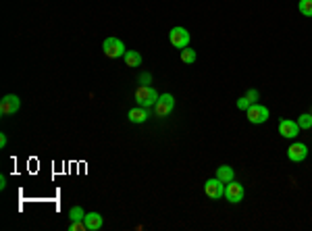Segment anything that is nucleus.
<instances>
[{"mask_svg": "<svg viewBox=\"0 0 312 231\" xmlns=\"http://www.w3.org/2000/svg\"><path fill=\"white\" fill-rule=\"evenodd\" d=\"M134 100L137 102V106H144V109H150L158 100V92L152 86H137L134 92Z\"/></svg>", "mask_w": 312, "mask_h": 231, "instance_id": "1", "label": "nucleus"}, {"mask_svg": "<svg viewBox=\"0 0 312 231\" xmlns=\"http://www.w3.org/2000/svg\"><path fill=\"white\" fill-rule=\"evenodd\" d=\"M102 50L108 58H121L127 48H125V44L119 40V38H106L104 44H102Z\"/></svg>", "mask_w": 312, "mask_h": 231, "instance_id": "2", "label": "nucleus"}, {"mask_svg": "<svg viewBox=\"0 0 312 231\" xmlns=\"http://www.w3.org/2000/svg\"><path fill=\"white\" fill-rule=\"evenodd\" d=\"M246 117L250 123H254V125H260V123H267L269 121V109L267 106H262V104H252L250 109L246 111Z\"/></svg>", "mask_w": 312, "mask_h": 231, "instance_id": "3", "label": "nucleus"}, {"mask_svg": "<svg viewBox=\"0 0 312 231\" xmlns=\"http://www.w3.org/2000/svg\"><path fill=\"white\" fill-rule=\"evenodd\" d=\"M244 196H246V190H244V186H241V183H237L235 179L229 181V183H225V198H227L231 204L241 202V200H244Z\"/></svg>", "mask_w": 312, "mask_h": 231, "instance_id": "4", "label": "nucleus"}, {"mask_svg": "<svg viewBox=\"0 0 312 231\" xmlns=\"http://www.w3.org/2000/svg\"><path fill=\"white\" fill-rule=\"evenodd\" d=\"M21 106V100L17 94H6L2 96V100H0V115L2 117H9V115H15L19 111Z\"/></svg>", "mask_w": 312, "mask_h": 231, "instance_id": "5", "label": "nucleus"}, {"mask_svg": "<svg viewBox=\"0 0 312 231\" xmlns=\"http://www.w3.org/2000/svg\"><path fill=\"white\" fill-rule=\"evenodd\" d=\"M169 40L175 48L183 50V48H187V44H190V32H187L185 27H173L169 32Z\"/></svg>", "mask_w": 312, "mask_h": 231, "instance_id": "6", "label": "nucleus"}, {"mask_svg": "<svg viewBox=\"0 0 312 231\" xmlns=\"http://www.w3.org/2000/svg\"><path fill=\"white\" fill-rule=\"evenodd\" d=\"M175 109V98L173 94H162L158 96V100H156V104H154V111L158 117H167V115H171Z\"/></svg>", "mask_w": 312, "mask_h": 231, "instance_id": "7", "label": "nucleus"}, {"mask_svg": "<svg viewBox=\"0 0 312 231\" xmlns=\"http://www.w3.org/2000/svg\"><path fill=\"white\" fill-rule=\"evenodd\" d=\"M204 192H206L208 198L221 200V198L225 196V183L218 179V177H214V179H206V183H204Z\"/></svg>", "mask_w": 312, "mask_h": 231, "instance_id": "8", "label": "nucleus"}, {"mask_svg": "<svg viewBox=\"0 0 312 231\" xmlns=\"http://www.w3.org/2000/svg\"><path fill=\"white\" fill-rule=\"evenodd\" d=\"M279 134L287 137V140H295L300 134V125H298V121H292V119H281L279 123Z\"/></svg>", "mask_w": 312, "mask_h": 231, "instance_id": "9", "label": "nucleus"}, {"mask_svg": "<svg viewBox=\"0 0 312 231\" xmlns=\"http://www.w3.org/2000/svg\"><path fill=\"white\" fill-rule=\"evenodd\" d=\"M306 156H308V146L302 142H293L290 148H287V158H290L292 163H302Z\"/></svg>", "mask_w": 312, "mask_h": 231, "instance_id": "10", "label": "nucleus"}, {"mask_svg": "<svg viewBox=\"0 0 312 231\" xmlns=\"http://www.w3.org/2000/svg\"><path fill=\"white\" fill-rule=\"evenodd\" d=\"M83 223H85V229H88V231H98L100 227L104 225L102 214H100V212H85Z\"/></svg>", "mask_w": 312, "mask_h": 231, "instance_id": "11", "label": "nucleus"}, {"mask_svg": "<svg viewBox=\"0 0 312 231\" xmlns=\"http://www.w3.org/2000/svg\"><path fill=\"white\" fill-rule=\"evenodd\" d=\"M127 119H129V123H136V125H139V123H146V119H148V109H144V106L129 109Z\"/></svg>", "mask_w": 312, "mask_h": 231, "instance_id": "12", "label": "nucleus"}, {"mask_svg": "<svg viewBox=\"0 0 312 231\" xmlns=\"http://www.w3.org/2000/svg\"><path fill=\"white\" fill-rule=\"evenodd\" d=\"M216 177L223 183H229V181L235 179V171H233V167H229V165H221L216 169Z\"/></svg>", "mask_w": 312, "mask_h": 231, "instance_id": "13", "label": "nucleus"}, {"mask_svg": "<svg viewBox=\"0 0 312 231\" xmlns=\"http://www.w3.org/2000/svg\"><path fill=\"white\" fill-rule=\"evenodd\" d=\"M123 60H125V65L127 67H139L142 65V55H139L137 50H127L123 55Z\"/></svg>", "mask_w": 312, "mask_h": 231, "instance_id": "14", "label": "nucleus"}, {"mask_svg": "<svg viewBox=\"0 0 312 231\" xmlns=\"http://www.w3.org/2000/svg\"><path fill=\"white\" fill-rule=\"evenodd\" d=\"M181 63H185V65H192V63H196V50L194 48H190V46H187V48H183L181 50Z\"/></svg>", "mask_w": 312, "mask_h": 231, "instance_id": "15", "label": "nucleus"}, {"mask_svg": "<svg viewBox=\"0 0 312 231\" xmlns=\"http://www.w3.org/2000/svg\"><path fill=\"white\" fill-rule=\"evenodd\" d=\"M298 125L300 129H312V113H304L298 117Z\"/></svg>", "mask_w": 312, "mask_h": 231, "instance_id": "16", "label": "nucleus"}, {"mask_svg": "<svg viewBox=\"0 0 312 231\" xmlns=\"http://www.w3.org/2000/svg\"><path fill=\"white\" fill-rule=\"evenodd\" d=\"M298 9L304 17H312V0H300Z\"/></svg>", "mask_w": 312, "mask_h": 231, "instance_id": "17", "label": "nucleus"}, {"mask_svg": "<svg viewBox=\"0 0 312 231\" xmlns=\"http://www.w3.org/2000/svg\"><path fill=\"white\" fill-rule=\"evenodd\" d=\"M83 217H85V211L81 206H73V209L69 211V219L71 221H83Z\"/></svg>", "mask_w": 312, "mask_h": 231, "instance_id": "18", "label": "nucleus"}, {"mask_svg": "<svg viewBox=\"0 0 312 231\" xmlns=\"http://www.w3.org/2000/svg\"><path fill=\"white\" fill-rule=\"evenodd\" d=\"M250 106H252V102L248 100V96H241V98H237V109L239 111H248Z\"/></svg>", "mask_w": 312, "mask_h": 231, "instance_id": "19", "label": "nucleus"}, {"mask_svg": "<svg viewBox=\"0 0 312 231\" xmlns=\"http://www.w3.org/2000/svg\"><path fill=\"white\" fill-rule=\"evenodd\" d=\"M69 231H88V229H85V223L83 221H71Z\"/></svg>", "mask_w": 312, "mask_h": 231, "instance_id": "20", "label": "nucleus"}, {"mask_svg": "<svg viewBox=\"0 0 312 231\" xmlns=\"http://www.w3.org/2000/svg\"><path fill=\"white\" fill-rule=\"evenodd\" d=\"M246 96H248V100H250V102H252V104H256V100L260 98L258 90H248V92H246Z\"/></svg>", "mask_w": 312, "mask_h": 231, "instance_id": "21", "label": "nucleus"}, {"mask_svg": "<svg viewBox=\"0 0 312 231\" xmlns=\"http://www.w3.org/2000/svg\"><path fill=\"white\" fill-rule=\"evenodd\" d=\"M150 81H152V75L150 73H142V75H139V83H142V86H148Z\"/></svg>", "mask_w": 312, "mask_h": 231, "instance_id": "22", "label": "nucleus"}, {"mask_svg": "<svg viewBox=\"0 0 312 231\" xmlns=\"http://www.w3.org/2000/svg\"><path fill=\"white\" fill-rule=\"evenodd\" d=\"M6 144H9V137L6 134H0V148H6Z\"/></svg>", "mask_w": 312, "mask_h": 231, "instance_id": "23", "label": "nucleus"}, {"mask_svg": "<svg viewBox=\"0 0 312 231\" xmlns=\"http://www.w3.org/2000/svg\"><path fill=\"white\" fill-rule=\"evenodd\" d=\"M6 188V177L2 175V177H0V190H4Z\"/></svg>", "mask_w": 312, "mask_h": 231, "instance_id": "24", "label": "nucleus"}]
</instances>
